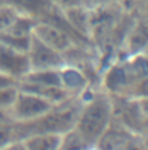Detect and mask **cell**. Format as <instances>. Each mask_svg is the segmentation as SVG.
Returning <instances> with one entry per match:
<instances>
[{
	"label": "cell",
	"mask_w": 148,
	"mask_h": 150,
	"mask_svg": "<svg viewBox=\"0 0 148 150\" xmlns=\"http://www.w3.org/2000/svg\"><path fill=\"white\" fill-rule=\"evenodd\" d=\"M31 38L32 36H22V34H14V33H2L0 34V41L7 46L14 48L17 51L27 53L29 45H31Z\"/></svg>",
	"instance_id": "ac0fdd59"
},
{
	"label": "cell",
	"mask_w": 148,
	"mask_h": 150,
	"mask_svg": "<svg viewBox=\"0 0 148 150\" xmlns=\"http://www.w3.org/2000/svg\"><path fill=\"white\" fill-rule=\"evenodd\" d=\"M130 96L133 97H136V99H143V97H148V75L147 77H143L141 80H138L136 84L131 87Z\"/></svg>",
	"instance_id": "44dd1931"
},
{
	"label": "cell",
	"mask_w": 148,
	"mask_h": 150,
	"mask_svg": "<svg viewBox=\"0 0 148 150\" xmlns=\"http://www.w3.org/2000/svg\"><path fill=\"white\" fill-rule=\"evenodd\" d=\"M60 75H61V85L63 89L68 91L72 96H82L87 91L90 89H95L89 77L83 74L82 68L75 65H70V63H65V65L60 68Z\"/></svg>",
	"instance_id": "8fae6325"
},
{
	"label": "cell",
	"mask_w": 148,
	"mask_h": 150,
	"mask_svg": "<svg viewBox=\"0 0 148 150\" xmlns=\"http://www.w3.org/2000/svg\"><path fill=\"white\" fill-rule=\"evenodd\" d=\"M51 4L55 5L56 9L66 10V9H72V7L83 5V0H51Z\"/></svg>",
	"instance_id": "cb8c5ba5"
},
{
	"label": "cell",
	"mask_w": 148,
	"mask_h": 150,
	"mask_svg": "<svg viewBox=\"0 0 148 150\" xmlns=\"http://www.w3.org/2000/svg\"><path fill=\"white\" fill-rule=\"evenodd\" d=\"M0 150H26V147H24V142L22 140H12L10 143H7L4 149Z\"/></svg>",
	"instance_id": "4316f807"
},
{
	"label": "cell",
	"mask_w": 148,
	"mask_h": 150,
	"mask_svg": "<svg viewBox=\"0 0 148 150\" xmlns=\"http://www.w3.org/2000/svg\"><path fill=\"white\" fill-rule=\"evenodd\" d=\"M27 60H29V70H44V68H61L65 65V56L63 53L53 50L43 43L39 38L32 34L31 45L27 50Z\"/></svg>",
	"instance_id": "5b68a950"
},
{
	"label": "cell",
	"mask_w": 148,
	"mask_h": 150,
	"mask_svg": "<svg viewBox=\"0 0 148 150\" xmlns=\"http://www.w3.org/2000/svg\"><path fill=\"white\" fill-rule=\"evenodd\" d=\"M63 14L75 33L85 43L92 45V41H90V9H87L85 5H78V7L63 10Z\"/></svg>",
	"instance_id": "7c38bea8"
},
{
	"label": "cell",
	"mask_w": 148,
	"mask_h": 150,
	"mask_svg": "<svg viewBox=\"0 0 148 150\" xmlns=\"http://www.w3.org/2000/svg\"><path fill=\"white\" fill-rule=\"evenodd\" d=\"M145 133H148V114H145L143 125H141V135H145Z\"/></svg>",
	"instance_id": "1f68e13d"
},
{
	"label": "cell",
	"mask_w": 148,
	"mask_h": 150,
	"mask_svg": "<svg viewBox=\"0 0 148 150\" xmlns=\"http://www.w3.org/2000/svg\"><path fill=\"white\" fill-rule=\"evenodd\" d=\"M141 137V140H143V145H145V149L148 150V133H145V135H140Z\"/></svg>",
	"instance_id": "d6a6232c"
},
{
	"label": "cell",
	"mask_w": 148,
	"mask_h": 150,
	"mask_svg": "<svg viewBox=\"0 0 148 150\" xmlns=\"http://www.w3.org/2000/svg\"><path fill=\"white\" fill-rule=\"evenodd\" d=\"M135 14H140V16L148 17V0H141V2H140L138 7L135 9Z\"/></svg>",
	"instance_id": "f1b7e54d"
},
{
	"label": "cell",
	"mask_w": 148,
	"mask_h": 150,
	"mask_svg": "<svg viewBox=\"0 0 148 150\" xmlns=\"http://www.w3.org/2000/svg\"><path fill=\"white\" fill-rule=\"evenodd\" d=\"M19 87L22 91H27V92H32L46 99L48 103L51 104H58V103H63L65 99L72 97V94L65 91L63 87L60 85H41V84H31V82H24V80H19Z\"/></svg>",
	"instance_id": "4fadbf2b"
},
{
	"label": "cell",
	"mask_w": 148,
	"mask_h": 150,
	"mask_svg": "<svg viewBox=\"0 0 148 150\" xmlns=\"http://www.w3.org/2000/svg\"><path fill=\"white\" fill-rule=\"evenodd\" d=\"M92 150H95V149H92Z\"/></svg>",
	"instance_id": "e575fe53"
},
{
	"label": "cell",
	"mask_w": 148,
	"mask_h": 150,
	"mask_svg": "<svg viewBox=\"0 0 148 150\" xmlns=\"http://www.w3.org/2000/svg\"><path fill=\"white\" fill-rule=\"evenodd\" d=\"M32 34L36 38H39L43 43H46L48 46L60 51V53H66L73 45H78L70 33H66L65 29H61L56 24H51V22L37 21Z\"/></svg>",
	"instance_id": "ba28073f"
},
{
	"label": "cell",
	"mask_w": 148,
	"mask_h": 150,
	"mask_svg": "<svg viewBox=\"0 0 148 150\" xmlns=\"http://www.w3.org/2000/svg\"><path fill=\"white\" fill-rule=\"evenodd\" d=\"M121 0H83V5L87 9H99V7H109V5H119Z\"/></svg>",
	"instance_id": "603a6c76"
},
{
	"label": "cell",
	"mask_w": 148,
	"mask_h": 150,
	"mask_svg": "<svg viewBox=\"0 0 148 150\" xmlns=\"http://www.w3.org/2000/svg\"><path fill=\"white\" fill-rule=\"evenodd\" d=\"M12 140H16L14 133H12V123L10 125H0V149H4Z\"/></svg>",
	"instance_id": "7402d4cb"
},
{
	"label": "cell",
	"mask_w": 148,
	"mask_h": 150,
	"mask_svg": "<svg viewBox=\"0 0 148 150\" xmlns=\"http://www.w3.org/2000/svg\"><path fill=\"white\" fill-rule=\"evenodd\" d=\"M83 103L73 128L82 133L89 142L95 143L101 133L112 121L111 96L102 89H90L82 94Z\"/></svg>",
	"instance_id": "7a4b0ae2"
},
{
	"label": "cell",
	"mask_w": 148,
	"mask_h": 150,
	"mask_svg": "<svg viewBox=\"0 0 148 150\" xmlns=\"http://www.w3.org/2000/svg\"><path fill=\"white\" fill-rule=\"evenodd\" d=\"M2 4H5V0H0V5H2Z\"/></svg>",
	"instance_id": "836d02e7"
},
{
	"label": "cell",
	"mask_w": 148,
	"mask_h": 150,
	"mask_svg": "<svg viewBox=\"0 0 148 150\" xmlns=\"http://www.w3.org/2000/svg\"><path fill=\"white\" fill-rule=\"evenodd\" d=\"M0 72L20 80L29 72L27 53L17 51L0 41Z\"/></svg>",
	"instance_id": "9c48e42d"
},
{
	"label": "cell",
	"mask_w": 148,
	"mask_h": 150,
	"mask_svg": "<svg viewBox=\"0 0 148 150\" xmlns=\"http://www.w3.org/2000/svg\"><path fill=\"white\" fill-rule=\"evenodd\" d=\"M94 143L89 142L77 128L65 131L60 140V149L58 150H92Z\"/></svg>",
	"instance_id": "e0dca14e"
},
{
	"label": "cell",
	"mask_w": 148,
	"mask_h": 150,
	"mask_svg": "<svg viewBox=\"0 0 148 150\" xmlns=\"http://www.w3.org/2000/svg\"><path fill=\"white\" fill-rule=\"evenodd\" d=\"M53 104L48 103L46 99L39 97L36 94L22 91L19 87V94L16 97V101L12 104V108L9 109V114L12 118V121L24 123V121H32L39 116H43L44 112L51 108Z\"/></svg>",
	"instance_id": "277c9868"
},
{
	"label": "cell",
	"mask_w": 148,
	"mask_h": 150,
	"mask_svg": "<svg viewBox=\"0 0 148 150\" xmlns=\"http://www.w3.org/2000/svg\"><path fill=\"white\" fill-rule=\"evenodd\" d=\"M121 150H147V149H145V145H143L141 137H140V135H133L130 140H128V143H126Z\"/></svg>",
	"instance_id": "d4e9b609"
},
{
	"label": "cell",
	"mask_w": 148,
	"mask_h": 150,
	"mask_svg": "<svg viewBox=\"0 0 148 150\" xmlns=\"http://www.w3.org/2000/svg\"><path fill=\"white\" fill-rule=\"evenodd\" d=\"M5 4L14 7L19 14L31 16L36 21L53 5L51 0H5Z\"/></svg>",
	"instance_id": "5bb4252c"
},
{
	"label": "cell",
	"mask_w": 148,
	"mask_h": 150,
	"mask_svg": "<svg viewBox=\"0 0 148 150\" xmlns=\"http://www.w3.org/2000/svg\"><path fill=\"white\" fill-rule=\"evenodd\" d=\"M141 0H121V5H123V9L128 10V12H135V9L138 7V4Z\"/></svg>",
	"instance_id": "83f0119b"
},
{
	"label": "cell",
	"mask_w": 148,
	"mask_h": 150,
	"mask_svg": "<svg viewBox=\"0 0 148 150\" xmlns=\"http://www.w3.org/2000/svg\"><path fill=\"white\" fill-rule=\"evenodd\" d=\"M133 87L130 74L124 65V58H116L102 70L101 89L107 94H128Z\"/></svg>",
	"instance_id": "52a82bcc"
},
{
	"label": "cell",
	"mask_w": 148,
	"mask_h": 150,
	"mask_svg": "<svg viewBox=\"0 0 148 150\" xmlns=\"http://www.w3.org/2000/svg\"><path fill=\"white\" fill-rule=\"evenodd\" d=\"M133 135L135 133H131L126 126H123L121 123L112 120L107 125V128L101 133V137L95 140L94 149L95 150H121Z\"/></svg>",
	"instance_id": "30bf717a"
},
{
	"label": "cell",
	"mask_w": 148,
	"mask_h": 150,
	"mask_svg": "<svg viewBox=\"0 0 148 150\" xmlns=\"http://www.w3.org/2000/svg\"><path fill=\"white\" fill-rule=\"evenodd\" d=\"M147 46H148V17L135 14V19H133L130 29H128L124 39H123L118 58L140 55V53L145 51Z\"/></svg>",
	"instance_id": "8992f818"
},
{
	"label": "cell",
	"mask_w": 148,
	"mask_h": 150,
	"mask_svg": "<svg viewBox=\"0 0 148 150\" xmlns=\"http://www.w3.org/2000/svg\"><path fill=\"white\" fill-rule=\"evenodd\" d=\"M61 135L58 133H34L24 138L26 150H58Z\"/></svg>",
	"instance_id": "9a60e30c"
},
{
	"label": "cell",
	"mask_w": 148,
	"mask_h": 150,
	"mask_svg": "<svg viewBox=\"0 0 148 150\" xmlns=\"http://www.w3.org/2000/svg\"><path fill=\"white\" fill-rule=\"evenodd\" d=\"M17 17H19V12L14 7H10L7 4H2L0 5V34L9 31Z\"/></svg>",
	"instance_id": "d6986e66"
},
{
	"label": "cell",
	"mask_w": 148,
	"mask_h": 150,
	"mask_svg": "<svg viewBox=\"0 0 148 150\" xmlns=\"http://www.w3.org/2000/svg\"><path fill=\"white\" fill-rule=\"evenodd\" d=\"M82 96H72L63 103L53 104L43 116L32 121L17 123L12 121V133L16 140H24L29 135L34 133H58L63 135L65 131L72 130L77 123L78 112L82 108Z\"/></svg>",
	"instance_id": "6da1fadb"
},
{
	"label": "cell",
	"mask_w": 148,
	"mask_h": 150,
	"mask_svg": "<svg viewBox=\"0 0 148 150\" xmlns=\"http://www.w3.org/2000/svg\"><path fill=\"white\" fill-rule=\"evenodd\" d=\"M12 84H19L17 79H14V77H10V75L4 74V72H0V89L2 87H7V85H12Z\"/></svg>",
	"instance_id": "484cf974"
},
{
	"label": "cell",
	"mask_w": 148,
	"mask_h": 150,
	"mask_svg": "<svg viewBox=\"0 0 148 150\" xmlns=\"http://www.w3.org/2000/svg\"><path fill=\"white\" fill-rule=\"evenodd\" d=\"M10 123H12V118H10L9 111L0 109V125H10Z\"/></svg>",
	"instance_id": "f546056e"
},
{
	"label": "cell",
	"mask_w": 148,
	"mask_h": 150,
	"mask_svg": "<svg viewBox=\"0 0 148 150\" xmlns=\"http://www.w3.org/2000/svg\"><path fill=\"white\" fill-rule=\"evenodd\" d=\"M19 94V84H12L0 89V109L9 111Z\"/></svg>",
	"instance_id": "ffe728a7"
},
{
	"label": "cell",
	"mask_w": 148,
	"mask_h": 150,
	"mask_svg": "<svg viewBox=\"0 0 148 150\" xmlns=\"http://www.w3.org/2000/svg\"><path fill=\"white\" fill-rule=\"evenodd\" d=\"M140 106H141V109L145 114H148V97H143V99H140Z\"/></svg>",
	"instance_id": "4dcf8cb0"
},
{
	"label": "cell",
	"mask_w": 148,
	"mask_h": 150,
	"mask_svg": "<svg viewBox=\"0 0 148 150\" xmlns=\"http://www.w3.org/2000/svg\"><path fill=\"white\" fill-rule=\"evenodd\" d=\"M112 106V120L126 126L131 133L141 135V125L145 112L140 106V99L130 94H109Z\"/></svg>",
	"instance_id": "3957f363"
},
{
	"label": "cell",
	"mask_w": 148,
	"mask_h": 150,
	"mask_svg": "<svg viewBox=\"0 0 148 150\" xmlns=\"http://www.w3.org/2000/svg\"><path fill=\"white\" fill-rule=\"evenodd\" d=\"M20 80L31 82V84H41V85H61V75L60 68H44V70H29Z\"/></svg>",
	"instance_id": "2e32d148"
}]
</instances>
